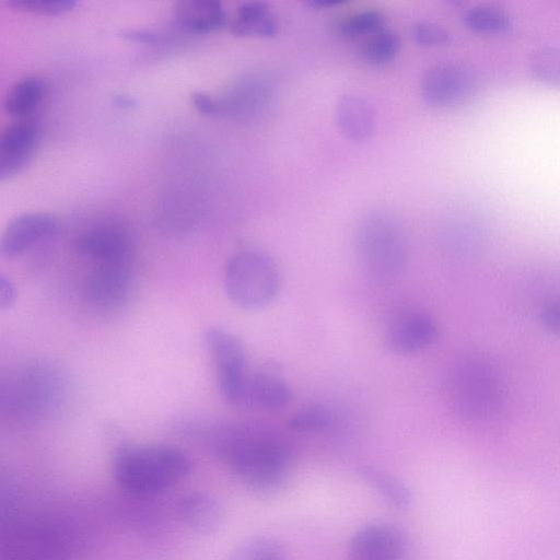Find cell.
Segmentation results:
<instances>
[{
	"instance_id": "obj_1",
	"label": "cell",
	"mask_w": 560,
	"mask_h": 560,
	"mask_svg": "<svg viewBox=\"0 0 560 560\" xmlns=\"http://www.w3.org/2000/svg\"><path fill=\"white\" fill-rule=\"evenodd\" d=\"M215 447L236 479L260 495L282 489L290 468L291 451L277 433L253 427L219 432Z\"/></svg>"
},
{
	"instance_id": "obj_2",
	"label": "cell",
	"mask_w": 560,
	"mask_h": 560,
	"mask_svg": "<svg viewBox=\"0 0 560 560\" xmlns=\"http://www.w3.org/2000/svg\"><path fill=\"white\" fill-rule=\"evenodd\" d=\"M188 456L168 444L130 445L118 451L113 464L116 482L126 491L148 495L180 482L190 471Z\"/></svg>"
},
{
	"instance_id": "obj_3",
	"label": "cell",
	"mask_w": 560,
	"mask_h": 560,
	"mask_svg": "<svg viewBox=\"0 0 560 560\" xmlns=\"http://www.w3.org/2000/svg\"><path fill=\"white\" fill-rule=\"evenodd\" d=\"M452 407L465 420L494 417L505 399L504 377L498 365L482 355H468L451 369L446 386Z\"/></svg>"
},
{
	"instance_id": "obj_4",
	"label": "cell",
	"mask_w": 560,
	"mask_h": 560,
	"mask_svg": "<svg viewBox=\"0 0 560 560\" xmlns=\"http://www.w3.org/2000/svg\"><path fill=\"white\" fill-rule=\"evenodd\" d=\"M66 393V380L56 368L42 362L26 364L3 381L1 410L19 421H38L59 409Z\"/></svg>"
},
{
	"instance_id": "obj_5",
	"label": "cell",
	"mask_w": 560,
	"mask_h": 560,
	"mask_svg": "<svg viewBox=\"0 0 560 560\" xmlns=\"http://www.w3.org/2000/svg\"><path fill=\"white\" fill-rule=\"evenodd\" d=\"M355 254L363 271L376 281L388 282L404 272L408 243L400 223L386 212L365 215L355 231Z\"/></svg>"
},
{
	"instance_id": "obj_6",
	"label": "cell",
	"mask_w": 560,
	"mask_h": 560,
	"mask_svg": "<svg viewBox=\"0 0 560 560\" xmlns=\"http://www.w3.org/2000/svg\"><path fill=\"white\" fill-rule=\"evenodd\" d=\"M224 288L229 299L244 310L269 305L281 289V272L264 250L244 248L234 253L224 268Z\"/></svg>"
},
{
	"instance_id": "obj_7",
	"label": "cell",
	"mask_w": 560,
	"mask_h": 560,
	"mask_svg": "<svg viewBox=\"0 0 560 560\" xmlns=\"http://www.w3.org/2000/svg\"><path fill=\"white\" fill-rule=\"evenodd\" d=\"M218 388L231 404L244 402L248 374L245 349L241 339L222 327H209L203 334Z\"/></svg>"
},
{
	"instance_id": "obj_8",
	"label": "cell",
	"mask_w": 560,
	"mask_h": 560,
	"mask_svg": "<svg viewBox=\"0 0 560 560\" xmlns=\"http://www.w3.org/2000/svg\"><path fill=\"white\" fill-rule=\"evenodd\" d=\"M63 536L43 523L23 522L9 526L2 541V560H67Z\"/></svg>"
},
{
	"instance_id": "obj_9",
	"label": "cell",
	"mask_w": 560,
	"mask_h": 560,
	"mask_svg": "<svg viewBox=\"0 0 560 560\" xmlns=\"http://www.w3.org/2000/svg\"><path fill=\"white\" fill-rule=\"evenodd\" d=\"M477 89L474 70L466 63L444 61L432 66L421 80V95L433 107H448L468 100Z\"/></svg>"
},
{
	"instance_id": "obj_10",
	"label": "cell",
	"mask_w": 560,
	"mask_h": 560,
	"mask_svg": "<svg viewBox=\"0 0 560 560\" xmlns=\"http://www.w3.org/2000/svg\"><path fill=\"white\" fill-rule=\"evenodd\" d=\"M75 248L94 265L130 262L132 238L122 222L103 219L90 224L79 234Z\"/></svg>"
},
{
	"instance_id": "obj_11",
	"label": "cell",
	"mask_w": 560,
	"mask_h": 560,
	"mask_svg": "<svg viewBox=\"0 0 560 560\" xmlns=\"http://www.w3.org/2000/svg\"><path fill=\"white\" fill-rule=\"evenodd\" d=\"M439 327L424 312L408 310L394 315L385 327L384 343L395 354L416 353L436 341Z\"/></svg>"
},
{
	"instance_id": "obj_12",
	"label": "cell",
	"mask_w": 560,
	"mask_h": 560,
	"mask_svg": "<svg viewBox=\"0 0 560 560\" xmlns=\"http://www.w3.org/2000/svg\"><path fill=\"white\" fill-rule=\"evenodd\" d=\"M58 231V221L50 213L27 212L15 217L4 229L0 241L3 258L20 257Z\"/></svg>"
},
{
	"instance_id": "obj_13",
	"label": "cell",
	"mask_w": 560,
	"mask_h": 560,
	"mask_svg": "<svg viewBox=\"0 0 560 560\" xmlns=\"http://www.w3.org/2000/svg\"><path fill=\"white\" fill-rule=\"evenodd\" d=\"M404 534L388 523H371L359 528L349 545L351 560H404Z\"/></svg>"
},
{
	"instance_id": "obj_14",
	"label": "cell",
	"mask_w": 560,
	"mask_h": 560,
	"mask_svg": "<svg viewBox=\"0 0 560 560\" xmlns=\"http://www.w3.org/2000/svg\"><path fill=\"white\" fill-rule=\"evenodd\" d=\"M39 139L38 124L33 118L16 119L0 136V178L16 175L32 158Z\"/></svg>"
},
{
	"instance_id": "obj_15",
	"label": "cell",
	"mask_w": 560,
	"mask_h": 560,
	"mask_svg": "<svg viewBox=\"0 0 560 560\" xmlns=\"http://www.w3.org/2000/svg\"><path fill=\"white\" fill-rule=\"evenodd\" d=\"M131 283L130 262L94 265L85 284V296L97 308H112L127 299Z\"/></svg>"
},
{
	"instance_id": "obj_16",
	"label": "cell",
	"mask_w": 560,
	"mask_h": 560,
	"mask_svg": "<svg viewBox=\"0 0 560 560\" xmlns=\"http://www.w3.org/2000/svg\"><path fill=\"white\" fill-rule=\"evenodd\" d=\"M272 86L260 75H247L222 96L214 97L217 115L243 118L259 113L270 101Z\"/></svg>"
},
{
	"instance_id": "obj_17",
	"label": "cell",
	"mask_w": 560,
	"mask_h": 560,
	"mask_svg": "<svg viewBox=\"0 0 560 560\" xmlns=\"http://www.w3.org/2000/svg\"><path fill=\"white\" fill-rule=\"evenodd\" d=\"M182 523L197 534L214 533L223 523L225 509L222 501L207 491H194L182 497L177 504Z\"/></svg>"
},
{
	"instance_id": "obj_18",
	"label": "cell",
	"mask_w": 560,
	"mask_h": 560,
	"mask_svg": "<svg viewBox=\"0 0 560 560\" xmlns=\"http://www.w3.org/2000/svg\"><path fill=\"white\" fill-rule=\"evenodd\" d=\"M173 18L184 31L207 34L221 30L226 23V12L215 0H182L173 7Z\"/></svg>"
},
{
	"instance_id": "obj_19",
	"label": "cell",
	"mask_w": 560,
	"mask_h": 560,
	"mask_svg": "<svg viewBox=\"0 0 560 560\" xmlns=\"http://www.w3.org/2000/svg\"><path fill=\"white\" fill-rule=\"evenodd\" d=\"M336 120L342 133L354 141L368 140L376 127V114L372 104L354 93L343 94L338 100Z\"/></svg>"
},
{
	"instance_id": "obj_20",
	"label": "cell",
	"mask_w": 560,
	"mask_h": 560,
	"mask_svg": "<svg viewBox=\"0 0 560 560\" xmlns=\"http://www.w3.org/2000/svg\"><path fill=\"white\" fill-rule=\"evenodd\" d=\"M291 397L289 384L276 370L267 368L248 374L244 402L271 409L285 406Z\"/></svg>"
},
{
	"instance_id": "obj_21",
	"label": "cell",
	"mask_w": 560,
	"mask_h": 560,
	"mask_svg": "<svg viewBox=\"0 0 560 560\" xmlns=\"http://www.w3.org/2000/svg\"><path fill=\"white\" fill-rule=\"evenodd\" d=\"M231 31L238 36L272 37L279 31V23L267 3L248 1L237 8Z\"/></svg>"
},
{
	"instance_id": "obj_22",
	"label": "cell",
	"mask_w": 560,
	"mask_h": 560,
	"mask_svg": "<svg viewBox=\"0 0 560 560\" xmlns=\"http://www.w3.org/2000/svg\"><path fill=\"white\" fill-rule=\"evenodd\" d=\"M46 93L44 82L34 75L16 81L4 98V110L16 119H27L40 106Z\"/></svg>"
},
{
	"instance_id": "obj_23",
	"label": "cell",
	"mask_w": 560,
	"mask_h": 560,
	"mask_svg": "<svg viewBox=\"0 0 560 560\" xmlns=\"http://www.w3.org/2000/svg\"><path fill=\"white\" fill-rule=\"evenodd\" d=\"M359 474L394 509L405 511L410 506V490L397 477L371 465L361 466Z\"/></svg>"
},
{
	"instance_id": "obj_24",
	"label": "cell",
	"mask_w": 560,
	"mask_h": 560,
	"mask_svg": "<svg viewBox=\"0 0 560 560\" xmlns=\"http://www.w3.org/2000/svg\"><path fill=\"white\" fill-rule=\"evenodd\" d=\"M464 21L469 28L480 33L504 32L513 24L511 14L494 4L471 7L466 11Z\"/></svg>"
},
{
	"instance_id": "obj_25",
	"label": "cell",
	"mask_w": 560,
	"mask_h": 560,
	"mask_svg": "<svg viewBox=\"0 0 560 560\" xmlns=\"http://www.w3.org/2000/svg\"><path fill=\"white\" fill-rule=\"evenodd\" d=\"M229 560H290L284 547L275 538L250 537L238 544Z\"/></svg>"
},
{
	"instance_id": "obj_26",
	"label": "cell",
	"mask_w": 560,
	"mask_h": 560,
	"mask_svg": "<svg viewBox=\"0 0 560 560\" xmlns=\"http://www.w3.org/2000/svg\"><path fill=\"white\" fill-rule=\"evenodd\" d=\"M399 37L390 30L383 28L365 38L361 45L362 58L374 66H383L395 59L399 51Z\"/></svg>"
},
{
	"instance_id": "obj_27",
	"label": "cell",
	"mask_w": 560,
	"mask_h": 560,
	"mask_svg": "<svg viewBox=\"0 0 560 560\" xmlns=\"http://www.w3.org/2000/svg\"><path fill=\"white\" fill-rule=\"evenodd\" d=\"M528 68L539 81L560 86V47L541 46L528 57Z\"/></svg>"
},
{
	"instance_id": "obj_28",
	"label": "cell",
	"mask_w": 560,
	"mask_h": 560,
	"mask_svg": "<svg viewBox=\"0 0 560 560\" xmlns=\"http://www.w3.org/2000/svg\"><path fill=\"white\" fill-rule=\"evenodd\" d=\"M385 28V18L376 10H365L352 14L340 22L339 33L346 38H368Z\"/></svg>"
},
{
	"instance_id": "obj_29",
	"label": "cell",
	"mask_w": 560,
	"mask_h": 560,
	"mask_svg": "<svg viewBox=\"0 0 560 560\" xmlns=\"http://www.w3.org/2000/svg\"><path fill=\"white\" fill-rule=\"evenodd\" d=\"M330 411L322 405H310L293 413L288 425L295 432L312 433L325 430L331 423Z\"/></svg>"
},
{
	"instance_id": "obj_30",
	"label": "cell",
	"mask_w": 560,
	"mask_h": 560,
	"mask_svg": "<svg viewBox=\"0 0 560 560\" xmlns=\"http://www.w3.org/2000/svg\"><path fill=\"white\" fill-rule=\"evenodd\" d=\"M8 7L35 15H58L71 11L78 2L74 0H9Z\"/></svg>"
},
{
	"instance_id": "obj_31",
	"label": "cell",
	"mask_w": 560,
	"mask_h": 560,
	"mask_svg": "<svg viewBox=\"0 0 560 560\" xmlns=\"http://www.w3.org/2000/svg\"><path fill=\"white\" fill-rule=\"evenodd\" d=\"M413 40L424 47L445 45L451 39V33L443 25L434 22L421 21L412 27Z\"/></svg>"
},
{
	"instance_id": "obj_32",
	"label": "cell",
	"mask_w": 560,
	"mask_h": 560,
	"mask_svg": "<svg viewBox=\"0 0 560 560\" xmlns=\"http://www.w3.org/2000/svg\"><path fill=\"white\" fill-rule=\"evenodd\" d=\"M540 322L547 330L560 336V301L544 307L540 313Z\"/></svg>"
},
{
	"instance_id": "obj_33",
	"label": "cell",
	"mask_w": 560,
	"mask_h": 560,
	"mask_svg": "<svg viewBox=\"0 0 560 560\" xmlns=\"http://www.w3.org/2000/svg\"><path fill=\"white\" fill-rule=\"evenodd\" d=\"M16 300V290L14 283L9 277L0 276V307L2 311L10 310Z\"/></svg>"
},
{
	"instance_id": "obj_34",
	"label": "cell",
	"mask_w": 560,
	"mask_h": 560,
	"mask_svg": "<svg viewBox=\"0 0 560 560\" xmlns=\"http://www.w3.org/2000/svg\"><path fill=\"white\" fill-rule=\"evenodd\" d=\"M191 103L194 107L205 115H217L214 96L206 92H194L191 94Z\"/></svg>"
},
{
	"instance_id": "obj_35",
	"label": "cell",
	"mask_w": 560,
	"mask_h": 560,
	"mask_svg": "<svg viewBox=\"0 0 560 560\" xmlns=\"http://www.w3.org/2000/svg\"><path fill=\"white\" fill-rule=\"evenodd\" d=\"M342 3H346V1H342V0H314V1H310L308 4L318 9V8H324V9H327V8H332L335 5H339V4H342Z\"/></svg>"
}]
</instances>
